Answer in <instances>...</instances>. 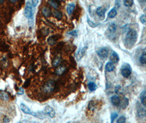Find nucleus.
Listing matches in <instances>:
<instances>
[{
  "label": "nucleus",
  "instance_id": "f257e3e1",
  "mask_svg": "<svg viewBox=\"0 0 146 123\" xmlns=\"http://www.w3.org/2000/svg\"><path fill=\"white\" fill-rule=\"evenodd\" d=\"M137 34L136 30L130 29L125 37V44L128 47H132L137 41Z\"/></svg>",
  "mask_w": 146,
  "mask_h": 123
},
{
  "label": "nucleus",
  "instance_id": "f03ea898",
  "mask_svg": "<svg viewBox=\"0 0 146 123\" xmlns=\"http://www.w3.org/2000/svg\"><path fill=\"white\" fill-rule=\"evenodd\" d=\"M55 88V82L53 81H49L44 85L43 90L44 92L47 94H50L53 92Z\"/></svg>",
  "mask_w": 146,
  "mask_h": 123
},
{
  "label": "nucleus",
  "instance_id": "7ed1b4c3",
  "mask_svg": "<svg viewBox=\"0 0 146 123\" xmlns=\"http://www.w3.org/2000/svg\"><path fill=\"white\" fill-rule=\"evenodd\" d=\"M121 74L124 78H128L131 75L132 69L130 65L128 64H125L122 66L121 68Z\"/></svg>",
  "mask_w": 146,
  "mask_h": 123
},
{
  "label": "nucleus",
  "instance_id": "20e7f679",
  "mask_svg": "<svg viewBox=\"0 0 146 123\" xmlns=\"http://www.w3.org/2000/svg\"><path fill=\"white\" fill-rule=\"evenodd\" d=\"M96 53L99 57L101 59L105 60L108 57L109 53V49L107 48H102L99 49L96 52Z\"/></svg>",
  "mask_w": 146,
  "mask_h": 123
},
{
  "label": "nucleus",
  "instance_id": "39448f33",
  "mask_svg": "<svg viewBox=\"0 0 146 123\" xmlns=\"http://www.w3.org/2000/svg\"><path fill=\"white\" fill-rule=\"evenodd\" d=\"M24 15L25 17L28 19L31 18L32 17V5L30 2H28L26 3V6H25L24 9Z\"/></svg>",
  "mask_w": 146,
  "mask_h": 123
},
{
  "label": "nucleus",
  "instance_id": "423d86ee",
  "mask_svg": "<svg viewBox=\"0 0 146 123\" xmlns=\"http://www.w3.org/2000/svg\"><path fill=\"white\" fill-rule=\"evenodd\" d=\"M43 113L44 114H45L47 116H49L52 118H54L55 116V112L54 109L49 106H46L43 111Z\"/></svg>",
  "mask_w": 146,
  "mask_h": 123
},
{
  "label": "nucleus",
  "instance_id": "0eeeda50",
  "mask_svg": "<svg viewBox=\"0 0 146 123\" xmlns=\"http://www.w3.org/2000/svg\"><path fill=\"white\" fill-rule=\"evenodd\" d=\"M87 47H84L83 48L80 49L78 50L76 54V58L78 61H79L82 58L87 50Z\"/></svg>",
  "mask_w": 146,
  "mask_h": 123
},
{
  "label": "nucleus",
  "instance_id": "6e6552de",
  "mask_svg": "<svg viewBox=\"0 0 146 123\" xmlns=\"http://www.w3.org/2000/svg\"><path fill=\"white\" fill-rule=\"evenodd\" d=\"M111 102L112 105L114 106H119L121 103V100H120V97L118 96L114 95L112 96L111 98Z\"/></svg>",
  "mask_w": 146,
  "mask_h": 123
},
{
  "label": "nucleus",
  "instance_id": "1a4fd4ad",
  "mask_svg": "<svg viewBox=\"0 0 146 123\" xmlns=\"http://www.w3.org/2000/svg\"><path fill=\"white\" fill-rule=\"evenodd\" d=\"M110 59L113 64H117L118 61H119V55L117 53L113 52L112 54L111 55Z\"/></svg>",
  "mask_w": 146,
  "mask_h": 123
},
{
  "label": "nucleus",
  "instance_id": "9d476101",
  "mask_svg": "<svg viewBox=\"0 0 146 123\" xmlns=\"http://www.w3.org/2000/svg\"><path fill=\"white\" fill-rule=\"evenodd\" d=\"M20 108L21 111H23V113H24L26 114H30L31 115L32 111L31 109L29 108V107L26 106L24 103H21L20 105Z\"/></svg>",
  "mask_w": 146,
  "mask_h": 123
},
{
  "label": "nucleus",
  "instance_id": "9b49d317",
  "mask_svg": "<svg viewBox=\"0 0 146 123\" xmlns=\"http://www.w3.org/2000/svg\"><path fill=\"white\" fill-rule=\"evenodd\" d=\"M105 12H106V10L102 7H99L96 9L97 14L100 17L104 18L105 16Z\"/></svg>",
  "mask_w": 146,
  "mask_h": 123
},
{
  "label": "nucleus",
  "instance_id": "f8f14e48",
  "mask_svg": "<svg viewBox=\"0 0 146 123\" xmlns=\"http://www.w3.org/2000/svg\"><path fill=\"white\" fill-rule=\"evenodd\" d=\"M105 69L107 72H111L113 71L115 69V66L111 62H108L105 66Z\"/></svg>",
  "mask_w": 146,
  "mask_h": 123
},
{
  "label": "nucleus",
  "instance_id": "ddd939ff",
  "mask_svg": "<svg viewBox=\"0 0 146 123\" xmlns=\"http://www.w3.org/2000/svg\"><path fill=\"white\" fill-rule=\"evenodd\" d=\"M66 71V68L65 66H60L55 70V73L56 75L61 76L65 73Z\"/></svg>",
  "mask_w": 146,
  "mask_h": 123
},
{
  "label": "nucleus",
  "instance_id": "4468645a",
  "mask_svg": "<svg viewBox=\"0 0 146 123\" xmlns=\"http://www.w3.org/2000/svg\"><path fill=\"white\" fill-rule=\"evenodd\" d=\"M75 5L74 3H71L69 4L66 7V11H67V12L69 15H71L72 14L73 12L75 9Z\"/></svg>",
  "mask_w": 146,
  "mask_h": 123
},
{
  "label": "nucleus",
  "instance_id": "2eb2a0df",
  "mask_svg": "<svg viewBox=\"0 0 146 123\" xmlns=\"http://www.w3.org/2000/svg\"><path fill=\"white\" fill-rule=\"evenodd\" d=\"M42 13L44 17H48L51 15V10L48 7H44L42 8Z\"/></svg>",
  "mask_w": 146,
  "mask_h": 123
},
{
  "label": "nucleus",
  "instance_id": "dca6fc26",
  "mask_svg": "<svg viewBox=\"0 0 146 123\" xmlns=\"http://www.w3.org/2000/svg\"><path fill=\"white\" fill-rule=\"evenodd\" d=\"M88 88L90 91H94L97 89V86L94 82H90L88 84Z\"/></svg>",
  "mask_w": 146,
  "mask_h": 123
},
{
  "label": "nucleus",
  "instance_id": "f3484780",
  "mask_svg": "<svg viewBox=\"0 0 146 123\" xmlns=\"http://www.w3.org/2000/svg\"><path fill=\"white\" fill-rule=\"evenodd\" d=\"M117 9L113 8H112L111 10L108 13V17L110 18H113L114 17H115L117 15Z\"/></svg>",
  "mask_w": 146,
  "mask_h": 123
},
{
  "label": "nucleus",
  "instance_id": "a211bd4d",
  "mask_svg": "<svg viewBox=\"0 0 146 123\" xmlns=\"http://www.w3.org/2000/svg\"><path fill=\"white\" fill-rule=\"evenodd\" d=\"M116 30H117V26L114 23H112V24H111L110 25H109L108 30L110 33L113 34V33L116 32Z\"/></svg>",
  "mask_w": 146,
  "mask_h": 123
},
{
  "label": "nucleus",
  "instance_id": "6ab92c4d",
  "mask_svg": "<svg viewBox=\"0 0 146 123\" xmlns=\"http://www.w3.org/2000/svg\"><path fill=\"white\" fill-rule=\"evenodd\" d=\"M56 39L54 36H50L49 38L48 39V43L50 46H54V44L56 43Z\"/></svg>",
  "mask_w": 146,
  "mask_h": 123
},
{
  "label": "nucleus",
  "instance_id": "aec40b11",
  "mask_svg": "<svg viewBox=\"0 0 146 123\" xmlns=\"http://www.w3.org/2000/svg\"><path fill=\"white\" fill-rule=\"evenodd\" d=\"M0 99L3 101H7L9 99V96L6 92L1 91L0 92Z\"/></svg>",
  "mask_w": 146,
  "mask_h": 123
},
{
  "label": "nucleus",
  "instance_id": "412c9836",
  "mask_svg": "<svg viewBox=\"0 0 146 123\" xmlns=\"http://www.w3.org/2000/svg\"><path fill=\"white\" fill-rule=\"evenodd\" d=\"M140 99L141 101V103L144 107L146 106V91H143L140 94Z\"/></svg>",
  "mask_w": 146,
  "mask_h": 123
},
{
  "label": "nucleus",
  "instance_id": "4be33fe9",
  "mask_svg": "<svg viewBox=\"0 0 146 123\" xmlns=\"http://www.w3.org/2000/svg\"><path fill=\"white\" fill-rule=\"evenodd\" d=\"M140 109H138V112H137V114H138V116L139 117H145L146 115V111L145 109L143 108L142 107L139 106Z\"/></svg>",
  "mask_w": 146,
  "mask_h": 123
},
{
  "label": "nucleus",
  "instance_id": "5701e85b",
  "mask_svg": "<svg viewBox=\"0 0 146 123\" xmlns=\"http://www.w3.org/2000/svg\"><path fill=\"white\" fill-rule=\"evenodd\" d=\"M60 61H61V59H60V58L59 57V56L55 58L54 59L53 61L52 62L53 66H54V67H57V66H58V65L60 64Z\"/></svg>",
  "mask_w": 146,
  "mask_h": 123
},
{
  "label": "nucleus",
  "instance_id": "b1692460",
  "mask_svg": "<svg viewBox=\"0 0 146 123\" xmlns=\"http://www.w3.org/2000/svg\"><path fill=\"white\" fill-rule=\"evenodd\" d=\"M140 61L142 64H146V52L145 50L142 53L141 56L140 58Z\"/></svg>",
  "mask_w": 146,
  "mask_h": 123
},
{
  "label": "nucleus",
  "instance_id": "393cba45",
  "mask_svg": "<svg viewBox=\"0 0 146 123\" xmlns=\"http://www.w3.org/2000/svg\"><path fill=\"white\" fill-rule=\"evenodd\" d=\"M87 22L89 26H90L91 27H93V28H95V27H96V26H98L99 25H100V24H96V23L93 22V21H91L90 19L88 17H87Z\"/></svg>",
  "mask_w": 146,
  "mask_h": 123
},
{
  "label": "nucleus",
  "instance_id": "a878e982",
  "mask_svg": "<svg viewBox=\"0 0 146 123\" xmlns=\"http://www.w3.org/2000/svg\"><path fill=\"white\" fill-rule=\"evenodd\" d=\"M134 4V0H124V5L126 7H131Z\"/></svg>",
  "mask_w": 146,
  "mask_h": 123
},
{
  "label": "nucleus",
  "instance_id": "bb28decb",
  "mask_svg": "<svg viewBox=\"0 0 146 123\" xmlns=\"http://www.w3.org/2000/svg\"><path fill=\"white\" fill-rule=\"evenodd\" d=\"M88 108H89V109H90V111H94L95 108V103L94 101L91 100L90 102H89V105H88Z\"/></svg>",
  "mask_w": 146,
  "mask_h": 123
},
{
  "label": "nucleus",
  "instance_id": "cd10ccee",
  "mask_svg": "<svg viewBox=\"0 0 146 123\" xmlns=\"http://www.w3.org/2000/svg\"><path fill=\"white\" fill-rule=\"evenodd\" d=\"M48 3L49 4L50 6H52L54 8L56 9L58 7V3L56 2L55 1H54V0H49Z\"/></svg>",
  "mask_w": 146,
  "mask_h": 123
},
{
  "label": "nucleus",
  "instance_id": "c85d7f7f",
  "mask_svg": "<svg viewBox=\"0 0 146 123\" xmlns=\"http://www.w3.org/2000/svg\"><path fill=\"white\" fill-rule=\"evenodd\" d=\"M54 17H55V18H58V19H61L62 17H63V15H62V14L59 11H55L54 12Z\"/></svg>",
  "mask_w": 146,
  "mask_h": 123
},
{
  "label": "nucleus",
  "instance_id": "c756f323",
  "mask_svg": "<svg viewBox=\"0 0 146 123\" xmlns=\"http://www.w3.org/2000/svg\"><path fill=\"white\" fill-rule=\"evenodd\" d=\"M118 114L117 113H112L111 115V122L113 123L115 119L117 118Z\"/></svg>",
  "mask_w": 146,
  "mask_h": 123
},
{
  "label": "nucleus",
  "instance_id": "7c9ffc66",
  "mask_svg": "<svg viewBox=\"0 0 146 123\" xmlns=\"http://www.w3.org/2000/svg\"><path fill=\"white\" fill-rule=\"evenodd\" d=\"M125 120H126L125 117L124 116H122L118 119V120H117V123H123L125 122Z\"/></svg>",
  "mask_w": 146,
  "mask_h": 123
},
{
  "label": "nucleus",
  "instance_id": "2f4dec72",
  "mask_svg": "<svg viewBox=\"0 0 146 123\" xmlns=\"http://www.w3.org/2000/svg\"><path fill=\"white\" fill-rule=\"evenodd\" d=\"M140 20L141 21V22L142 24H143V25H146V15L145 14H142L140 17Z\"/></svg>",
  "mask_w": 146,
  "mask_h": 123
},
{
  "label": "nucleus",
  "instance_id": "473e14b6",
  "mask_svg": "<svg viewBox=\"0 0 146 123\" xmlns=\"http://www.w3.org/2000/svg\"><path fill=\"white\" fill-rule=\"evenodd\" d=\"M120 5H121V0H116V1H115V8H119Z\"/></svg>",
  "mask_w": 146,
  "mask_h": 123
},
{
  "label": "nucleus",
  "instance_id": "72a5a7b5",
  "mask_svg": "<svg viewBox=\"0 0 146 123\" xmlns=\"http://www.w3.org/2000/svg\"><path fill=\"white\" fill-rule=\"evenodd\" d=\"M38 3V0H32V5L33 7H36Z\"/></svg>",
  "mask_w": 146,
  "mask_h": 123
},
{
  "label": "nucleus",
  "instance_id": "f704fd0d",
  "mask_svg": "<svg viewBox=\"0 0 146 123\" xmlns=\"http://www.w3.org/2000/svg\"><path fill=\"white\" fill-rule=\"evenodd\" d=\"M120 89H121V87H120V85L117 86V87H116V88H115V91H116V93L118 94L119 92Z\"/></svg>",
  "mask_w": 146,
  "mask_h": 123
},
{
  "label": "nucleus",
  "instance_id": "c9c22d12",
  "mask_svg": "<svg viewBox=\"0 0 146 123\" xmlns=\"http://www.w3.org/2000/svg\"><path fill=\"white\" fill-rule=\"evenodd\" d=\"M69 34H70V35H72V36H76L77 35V31H76V30H75V31H71V32H69Z\"/></svg>",
  "mask_w": 146,
  "mask_h": 123
},
{
  "label": "nucleus",
  "instance_id": "e433bc0d",
  "mask_svg": "<svg viewBox=\"0 0 146 123\" xmlns=\"http://www.w3.org/2000/svg\"><path fill=\"white\" fill-rule=\"evenodd\" d=\"M3 122L5 123H8L10 122V120H9V118H5L3 119Z\"/></svg>",
  "mask_w": 146,
  "mask_h": 123
},
{
  "label": "nucleus",
  "instance_id": "4c0bfd02",
  "mask_svg": "<svg viewBox=\"0 0 146 123\" xmlns=\"http://www.w3.org/2000/svg\"><path fill=\"white\" fill-rule=\"evenodd\" d=\"M9 1L12 3H15L17 2V0H9Z\"/></svg>",
  "mask_w": 146,
  "mask_h": 123
},
{
  "label": "nucleus",
  "instance_id": "58836bf2",
  "mask_svg": "<svg viewBox=\"0 0 146 123\" xmlns=\"http://www.w3.org/2000/svg\"><path fill=\"white\" fill-rule=\"evenodd\" d=\"M139 2H140V3H141V4L145 3L146 0H139Z\"/></svg>",
  "mask_w": 146,
  "mask_h": 123
},
{
  "label": "nucleus",
  "instance_id": "ea45409f",
  "mask_svg": "<svg viewBox=\"0 0 146 123\" xmlns=\"http://www.w3.org/2000/svg\"><path fill=\"white\" fill-rule=\"evenodd\" d=\"M4 2V0H0V3H2Z\"/></svg>",
  "mask_w": 146,
  "mask_h": 123
}]
</instances>
